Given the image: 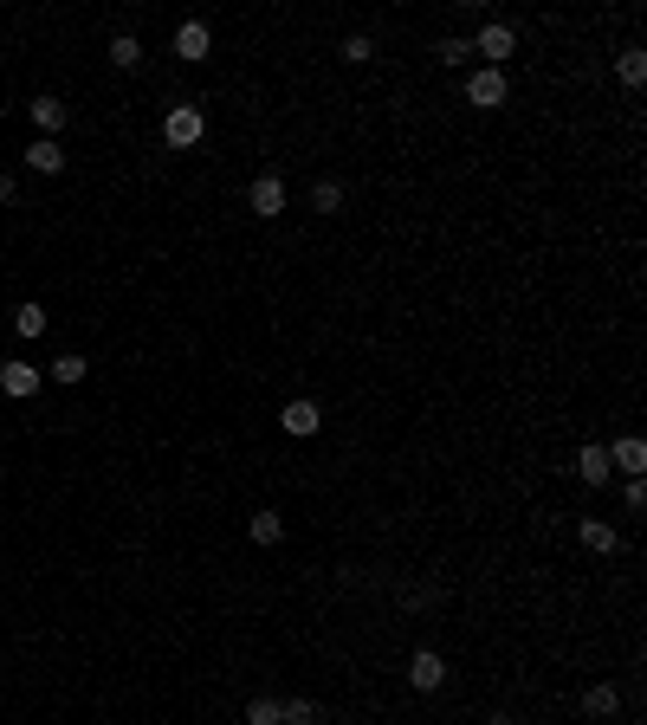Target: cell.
Returning a JSON list of instances; mask_svg holds the SVG:
<instances>
[{"label": "cell", "mask_w": 647, "mask_h": 725, "mask_svg": "<svg viewBox=\"0 0 647 725\" xmlns=\"http://www.w3.org/2000/svg\"><path fill=\"white\" fill-rule=\"evenodd\" d=\"M201 136H208V111H201V104H169V117H162V143H169V149H195Z\"/></svg>", "instance_id": "obj_1"}, {"label": "cell", "mask_w": 647, "mask_h": 725, "mask_svg": "<svg viewBox=\"0 0 647 725\" xmlns=\"http://www.w3.org/2000/svg\"><path fill=\"white\" fill-rule=\"evenodd\" d=\"M246 208H253L259 221H279V214L292 208V195H285L279 175H253V182H246Z\"/></svg>", "instance_id": "obj_2"}, {"label": "cell", "mask_w": 647, "mask_h": 725, "mask_svg": "<svg viewBox=\"0 0 647 725\" xmlns=\"http://www.w3.org/2000/svg\"><path fill=\"white\" fill-rule=\"evenodd\" d=\"M473 52L492 65V72H505V59L518 52V33H512L505 20H486V26H479V39H473Z\"/></svg>", "instance_id": "obj_3"}, {"label": "cell", "mask_w": 647, "mask_h": 725, "mask_svg": "<svg viewBox=\"0 0 647 725\" xmlns=\"http://www.w3.org/2000/svg\"><path fill=\"white\" fill-rule=\"evenodd\" d=\"M408 687H415V693H440V687H447V654H440V648H415V654H408Z\"/></svg>", "instance_id": "obj_4"}, {"label": "cell", "mask_w": 647, "mask_h": 725, "mask_svg": "<svg viewBox=\"0 0 647 725\" xmlns=\"http://www.w3.org/2000/svg\"><path fill=\"white\" fill-rule=\"evenodd\" d=\"M505 98H512V85H505V72H492V65H479V72L466 78V104H473V111H499Z\"/></svg>", "instance_id": "obj_5"}, {"label": "cell", "mask_w": 647, "mask_h": 725, "mask_svg": "<svg viewBox=\"0 0 647 725\" xmlns=\"http://www.w3.org/2000/svg\"><path fill=\"white\" fill-rule=\"evenodd\" d=\"M208 52H214V33H208V20H182V26H175V59L201 65Z\"/></svg>", "instance_id": "obj_6"}, {"label": "cell", "mask_w": 647, "mask_h": 725, "mask_svg": "<svg viewBox=\"0 0 647 725\" xmlns=\"http://www.w3.org/2000/svg\"><path fill=\"white\" fill-rule=\"evenodd\" d=\"M279 428H285V434H298V441H311V434L324 428V408L298 395V402H285V408H279Z\"/></svg>", "instance_id": "obj_7"}, {"label": "cell", "mask_w": 647, "mask_h": 725, "mask_svg": "<svg viewBox=\"0 0 647 725\" xmlns=\"http://www.w3.org/2000/svg\"><path fill=\"white\" fill-rule=\"evenodd\" d=\"M26 169L33 175H59L65 169V143L59 136H33V143H26Z\"/></svg>", "instance_id": "obj_8"}, {"label": "cell", "mask_w": 647, "mask_h": 725, "mask_svg": "<svg viewBox=\"0 0 647 725\" xmlns=\"http://www.w3.org/2000/svg\"><path fill=\"white\" fill-rule=\"evenodd\" d=\"M609 447H602V441H589L583 447V454H576V480H583V486H609Z\"/></svg>", "instance_id": "obj_9"}, {"label": "cell", "mask_w": 647, "mask_h": 725, "mask_svg": "<svg viewBox=\"0 0 647 725\" xmlns=\"http://www.w3.org/2000/svg\"><path fill=\"white\" fill-rule=\"evenodd\" d=\"M26 117H33V130H39V136H59V130H65V117H72V111H65L59 98H46V91H39V98L26 104Z\"/></svg>", "instance_id": "obj_10"}, {"label": "cell", "mask_w": 647, "mask_h": 725, "mask_svg": "<svg viewBox=\"0 0 647 725\" xmlns=\"http://www.w3.org/2000/svg\"><path fill=\"white\" fill-rule=\"evenodd\" d=\"M609 467H622L628 480H641V467H647V441H641V434H622V441L609 447Z\"/></svg>", "instance_id": "obj_11"}, {"label": "cell", "mask_w": 647, "mask_h": 725, "mask_svg": "<svg viewBox=\"0 0 647 725\" xmlns=\"http://www.w3.org/2000/svg\"><path fill=\"white\" fill-rule=\"evenodd\" d=\"M576 538H583V551H596V557H609L615 544H622V531L609 525V518H583V525H576Z\"/></svg>", "instance_id": "obj_12"}, {"label": "cell", "mask_w": 647, "mask_h": 725, "mask_svg": "<svg viewBox=\"0 0 647 725\" xmlns=\"http://www.w3.org/2000/svg\"><path fill=\"white\" fill-rule=\"evenodd\" d=\"M583 713L589 719H615L622 713V687H615V680H596V687L583 693Z\"/></svg>", "instance_id": "obj_13"}, {"label": "cell", "mask_w": 647, "mask_h": 725, "mask_svg": "<svg viewBox=\"0 0 647 725\" xmlns=\"http://www.w3.org/2000/svg\"><path fill=\"white\" fill-rule=\"evenodd\" d=\"M343 195H350V188L337 182V175H318V182H311V214H343Z\"/></svg>", "instance_id": "obj_14"}, {"label": "cell", "mask_w": 647, "mask_h": 725, "mask_svg": "<svg viewBox=\"0 0 647 725\" xmlns=\"http://www.w3.org/2000/svg\"><path fill=\"white\" fill-rule=\"evenodd\" d=\"M0 389H7L13 402H26V395L39 389V369L33 363H0Z\"/></svg>", "instance_id": "obj_15"}, {"label": "cell", "mask_w": 647, "mask_h": 725, "mask_svg": "<svg viewBox=\"0 0 647 725\" xmlns=\"http://www.w3.org/2000/svg\"><path fill=\"white\" fill-rule=\"evenodd\" d=\"M110 65H117V72H136V65H143V39L117 33V39H110Z\"/></svg>", "instance_id": "obj_16"}, {"label": "cell", "mask_w": 647, "mask_h": 725, "mask_svg": "<svg viewBox=\"0 0 647 725\" xmlns=\"http://www.w3.org/2000/svg\"><path fill=\"white\" fill-rule=\"evenodd\" d=\"M246 538H253V544H279L285 538V518L279 512H253V518H246Z\"/></svg>", "instance_id": "obj_17"}, {"label": "cell", "mask_w": 647, "mask_h": 725, "mask_svg": "<svg viewBox=\"0 0 647 725\" xmlns=\"http://www.w3.org/2000/svg\"><path fill=\"white\" fill-rule=\"evenodd\" d=\"M13 331L20 337H46V311L39 305H13Z\"/></svg>", "instance_id": "obj_18"}, {"label": "cell", "mask_w": 647, "mask_h": 725, "mask_svg": "<svg viewBox=\"0 0 647 725\" xmlns=\"http://www.w3.org/2000/svg\"><path fill=\"white\" fill-rule=\"evenodd\" d=\"M615 72H622V85H641V78H647V52H641V46H628L622 59H615Z\"/></svg>", "instance_id": "obj_19"}, {"label": "cell", "mask_w": 647, "mask_h": 725, "mask_svg": "<svg viewBox=\"0 0 647 725\" xmlns=\"http://www.w3.org/2000/svg\"><path fill=\"white\" fill-rule=\"evenodd\" d=\"M246 725H285L279 700H266V693H259V700H246Z\"/></svg>", "instance_id": "obj_20"}, {"label": "cell", "mask_w": 647, "mask_h": 725, "mask_svg": "<svg viewBox=\"0 0 647 725\" xmlns=\"http://www.w3.org/2000/svg\"><path fill=\"white\" fill-rule=\"evenodd\" d=\"M440 65H466V59H473V39H460V33H447V39H440Z\"/></svg>", "instance_id": "obj_21"}, {"label": "cell", "mask_w": 647, "mask_h": 725, "mask_svg": "<svg viewBox=\"0 0 647 725\" xmlns=\"http://www.w3.org/2000/svg\"><path fill=\"white\" fill-rule=\"evenodd\" d=\"M85 357H78V350H65V357H52V376H59V382H85Z\"/></svg>", "instance_id": "obj_22"}, {"label": "cell", "mask_w": 647, "mask_h": 725, "mask_svg": "<svg viewBox=\"0 0 647 725\" xmlns=\"http://www.w3.org/2000/svg\"><path fill=\"white\" fill-rule=\"evenodd\" d=\"M343 59H350V65H369V59H376V39H369V33H350V39H343Z\"/></svg>", "instance_id": "obj_23"}, {"label": "cell", "mask_w": 647, "mask_h": 725, "mask_svg": "<svg viewBox=\"0 0 647 725\" xmlns=\"http://www.w3.org/2000/svg\"><path fill=\"white\" fill-rule=\"evenodd\" d=\"M279 713H285V725H311L318 719V700H279Z\"/></svg>", "instance_id": "obj_24"}, {"label": "cell", "mask_w": 647, "mask_h": 725, "mask_svg": "<svg viewBox=\"0 0 647 725\" xmlns=\"http://www.w3.org/2000/svg\"><path fill=\"white\" fill-rule=\"evenodd\" d=\"M622 499H628V512H641V505H647V480H628Z\"/></svg>", "instance_id": "obj_25"}, {"label": "cell", "mask_w": 647, "mask_h": 725, "mask_svg": "<svg viewBox=\"0 0 647 725\" xmlns=\"http://www.w3.org/2000/svg\"><path fill=\"white\" fill-rule=\"evenodd\" d=\"M7 201H13V175H0V208H7Z\"/></svg>", "instance_id": "obj_26"}]
</instances>
